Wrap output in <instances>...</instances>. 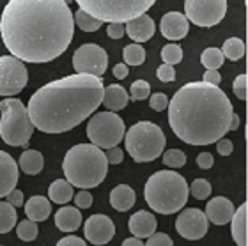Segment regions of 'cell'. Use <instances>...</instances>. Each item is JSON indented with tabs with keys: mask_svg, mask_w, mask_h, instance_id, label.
<instances>
[{
	"mask_svg": "<svg viewBox=\"0 0 248 246\" xmlns=\"http://www.w3.org/2000/svg\"><path fill=\"white\" fill-rule=\"evenodd\" d=\"M75 18L64 0H9L0 16V37L11 55L45 64L67 50Z\"/></svg>",
	"mask_w": 248,
	"mask_h": 246,
	"instance_id": "obj_1",
	"label": "cell"
},
{
	"mask_svg": "<svg viewBox=\"0 0 248 246\" xmlns=\"http://www.w3.org/2000/svg\"><path fill=\"white\" fill-rule=\"evenodd\" d=\"M103 80L87 73L69 75L37 89L27 105L29 119L43 133H66L96 112L103 99Z\"/></svg>",
	"mask_w": 248,
	"mask_h": 246,
	"instance_id": "obj_2",
	"label": "cell"
},
{
	"mask_svg": "<svg viewBox=\"0 0 248 246\" xmlns=\"http://www.w3.org/2000/svg\"><path fill=\"white\" fill-rule=\"evenodd\" d=\"M169 124L190 145H209L225 137L234 108L218 85L190 82L169 101Z\"/></svg>",
	"mask_w": 248,
	"mask_h": 246,
	"instance_id": "obj_3",
	"label": "cell"
},
{
	"mask_svg": "<svg viewBox=\"0 0 248 246\" xmlns=\"http://www.w3.org/2000/svg\"><path fill=\"white\" fill-rule=\"evenodd\" d=\"M62 170L71 186L91 190L105 181L108 174V161L105 153L94 144H78L64 156Z\"/></svg>",
	"mask_w": 248,
	"mask_h": 246,
	"instance_id": "obj_4",
	"label": "cell"
},
{
	"mask_svg": "<svg viewBox=\"0 0 248 246\" xmlns=\"http://www.w3.org/2000/svg\"><path fill=\"white\" fill-rule=\"evenodd\" d=\"M188 183L174 170H160L151 175L144 186V199L151 209L160 215H174L188 202Z\"/></svg>",
	"mask_w": 248,
	"mask_h": 246,
	"instance_id": "obj_5",
	"label": "cell"
},
{
	"mask_svg": "<svg viewBox=\"0 0 248 246\" xmlns=\"http://www.w3.org/2000/svg\"><path fill=\"white\" fill-rule=\"evenodd\" d=\"M124 144L135 163H149L165 151V133L151 121H140L124 131Z\"/></svg>",
	"mask_w": 248,
	"mask_h": 246,
	"instance_id": "obj_6",
	"label": "cell"
},
{
	"mask_svg": "<svg viewBox=\"0 0 248 246\" xmlns=\"http://www.w3.org/2000/svg\"><path fill=\"white\" fill-rule=\"evenodd\" d=\"M0 137L7 145L13 147H25L32 138V126L27 107L20 99L7 98L0 101Z\"/></svg>",
	"mask_w": 248,
	"mask_h": 246,
	"instance_id": "obj_7",
	"label": "cell"
},
{
	"mask_svg": "<svg viewBox=\"0 0 248 246\" xmlns=\"http://www.w3.org/2000/svg\"><path fill=\"white\" fill-rule=\"evenodd\" d=\"M80 9L101 21H124L147 13L156 0H75Z\"/></svg>",
	"mask_w": 248,
	"mask_h": 246,
	"instance_id": "obj_8",
	"label": "cell"
},
{
	"mask_svg": "<svg viewBox=\"0 0 248 246\" xmlns=\"http://www.w3.org/2000/svg\"><path fill=\"white\" fill-rule=\"evenodd\" d=\"M124 121L115 112H98L87 124V137L91 144L99 149H108L117 145L124 137Z\"/></svg>",
	"mask_w": 248,
	"mask_h": 246,
	"instance_id": "obj_9",
	"label": "cell"
},
{
	"mask_svg": "<svg viewBox=\"0 0 248 246\" xmlns=\"http://www.w3.org/2000/svg\"><path fill=\"white\" fill-rule=\"evenodd\" d=\"M227 0H185V16L197 27L218 25L225 18Z\"/></svg>",
	"mask_w": 248,
	"mask_h": 246,
	"instance_id": "obj_10",
	"label": "cell"
},
{
	"mask_svg": "<svg viewBox=\"0 0 248 246\" xmlns=\"http://www.w3.org/2000/svg\"><path fill=\"white\" fill-rule=\"evenodd\" d=\"M29 73L23 61L15 55L0 57V96H16L27 87Z\"/></svg>",
	"mask_w": 248,
	"mask_h": 246,
	"instance_id": "obj_11",
	"label": "cell"
},
{
	"mask_svg": "<svg viewBox=\"0 0 248 246\" xmlns=\"http://www.w3.org/2000/svg\"><path fill=\"white\" fill-rule=\"evenodd\" d=\"M73 67L77 73H87L94 77H103L108 67V55L101 46L87 43L82 45L73 55Z\"/></svg>",
	"mask_w": 248,
	"mask_h": 246,
	"instance_id": "obj_12",
	"label": "cell"
},
{
	"mask_svg": "<svg viewBox=\"0 0 248 246\" xmlns=\"http://www.w3.org/2000/svg\"><path fill=\"white\" fill-rule=\"evenodd\" d=\"M209 220L206 215L197 207H188L181 211V215L176 220V231L179 236H183L188 241H199L207 234Z\"/></svg>",
	"mask_w": 248,
	"mask_h": 246,
	"instance_id": "obj_13",
	"label": "cell"
},
{
	"mask_svg": "<svg viewBox=\"0 0 248 246\" xmlns=\"http://www.w3.org/2000/svg\"><path fill=\"white\" fill-rule=\"evenodd\" d=\"M83 232H85V237L89 239V243L101 246L114 239L115 225L107 215H93L89 216V220L85 221Z\"/></svg>",
	"mask_w": 248,
	"mask_h": 246,
	"instance_id": "obj_14",
	"label": "cell"
},
{
	"mask_svg": "<svg viewBox=\"0 0 248 246\" xmlns=\"http://www.w3.org/2000/svg\"><path fill=\"white\" fill-rule=\"evenodd\" d=\"M188 31H190V21L185 16V13L172 11V13L163 15L160 21L161 36L169 41H179V39L188 36Z\"/></svg>",
	"mask_w": 248,
	"mask_h": 246,
	"instance_id": "obj_15",
	"label": "cell"
},
{
	"mask_svg": "<svg viewBox=\"0 0 248 246\" xmlns=\"http://www.w3.org/2000/svg\"><path fill=\"white\" fill-rule=\"evenodd\" d=\"M155 31H156L155 21H153V18L149 15H145V13L135 16V18H131L128 21H124V32L135 43L149 41L151 37L155 36Z\"/></svg>",
	"mask_w": 248,
	"mask_h": 246,
	"instance_id": "obj_16",
	"label": "cell"
},
{
	"mask_svg": "<svg viewBox=\"0 0 248 246\" xmlns=\"http://www.w3.org/2000/svg\"><path fill=\"white\" fill-rule=\"evenodd\" d=\"M18 163L5 151H0V199L5 197L18 184Z\"/></svg>",
	"mask_w": 248,
	"mask_h": 246,
	"instance_id": "obj_17",
	"label": "cell"
},
{
	"mask_svg": "<svg viewBox=\"0 0 248 246\" xmlns=\"http://www.w3.org/2000/svg\"><path fill=\"white\" fill-rule=\"evenodd\" d=\"M206 218L215 225H227L234 215L232 202L225 197H215L206 205Z\"/></svg>",
	"mask_w": 248,
	"mask_h": 246,
	"instance_id": "obj_18",
	"label": "cell"
},
{
	"mask_svg": "<svg viewBox=\"0 0 248 246\" xmlns=\"http://www.w3.org/2000/svg\"><path fill=\"white\" fill-rule=\"evenodd\" d=\"M128 229L133 236L144 239L156 231V218L149 211H137L128 220Z\"/></svg>",
	"mask_w": 248,
	"mask_h": 246,
	"instance_id": "obj_19",
	"label": "cell"
},
{
	"mask_svg": "<svg viewBox=\"0 0 248 246\" xmlns=\"http://www.w3.org/2000/svg\"><path fill=\"white\" fill-rule=\"evenodd\" d=\"M128 101H129V94L121 85H108V87L103 89V99H101V103L105 105L107 110L119 112V110H123L128 105Z\"/></svg>",
	"mask_w": 248,
	"mask_h": 246,
	"instance_id": "obj_20",
	"label": "cell"
},
{
	"mask_svg": "<svg viewBox=\"0 0 248 246\" xmlns=\"http://www.w3.org/2000/svg\"><path fill=\"white\" fill-rule=\"evenodd\" d=\"M25 205V215L29 220L32 221H45L48 220V216L52 213V205L46 200V197L43 195H34L31 197L29 202H23Z\"/></svg>",
	"mask_w": 248,
	"mask_h": 246,
	"instance_id": "obj_21",
	"label": "cell"
},
{
	"mask_svg": "<svg viewBox=\"0 0 248 246\" xmlns=\"http://www.w3.org/2000/svg\"><path fill=\"white\" fill-rule=\"evenodd\" d=\"M135 190L128 184H119L115 186L114 190L110 191V205L114 207L115 211L124 213V211H129L135 204Z\"/></svg>",
	"mask_w": 248,
	"mask_h": 246,
	"instance_id": "obj_22",
	"label": "cell"
},
{
	"mask_svg": "<svg viewBox=\"0 0 248 246\" xmlns=\"http://www.w3.org/2000/svg\"><path fill=\"white\" fill-rule=\"evenodd\" d=\"M55 225L62 232H75L82 225V213L78 207H61L55 213Z\"/></svg>",
	"mask_w": 248,
	"mask_h": 246,
	"instance_id": "obj_23",
	"label": "cell"
},
{
	"mask_svg": "<svg viewBox=\"0 0 248 246\" xmlns=\"http://www.w3.org/2000/svg\"><path fill=\"white\" fill-rule=\"evenodd\" d=\"M247 202L241 204L238 209H234V215L231 218V229H232V239L238 246H247Z\"/></svg>",
	"mask_w": 248,
	"mask_h": 246,
	"instance_id": "obj_24",
	"label": "cell"
},
{
	"mask_svg": "<svg viewBox=\"0 0 248 246\" xmlns=\"http://www.w3.org/2000/svg\"><path fill=\"white\" fill-rule=\"evenodd\" d=\"M45 159L39 151L34 149H27L25 153H21L20 159H18V167H20L27 175H37L43 170Z\"/></svg>",
	"mask_w": 248,
	"mask_h": 246,
	"instance_id": "obj_25",
	"label": "cell"
},
{
	"mask_svg": "<svg viewBox=\"0 0 248 246\" xmlns=\"http://www.w3.org/2000/svg\"><path fill=\"white\" fill-rule=\"evenodd\" d=\"M48 197L55 204H67L73 199V186L71 183H67L66 179H57L53 181L50 190H48Z\"/></svg>",
	"mask_w": 248,
	"mask_h": 246,
	"instance_id": "obj_26",
	"label": "cell"
},
{
	"mask_svg": "<svg viewBox=\"0 0 248 246\" xmlns=\"http://www.w3.org/2000/svg\"><path fill=\"white\" fill-rule=\"evenodd\" d=\"M16 207L9 202H0V234H7L16 225Z\"/></svg>",
	"mask_w": 248,
	"mask_h": 246,
	"instance_id": "obj_27",
	"label": "cell"
},
{
	"mask_svg": "<svg viewBox=\"0 0 248 246\" xmlns=\"http://www.w3.org/2000/svg\"><path fill=\"white\" fill-rule=\"evenodd\" d=\"M124 64L128 66H140L145 61V50L142 48V43H133L123 50Z\"/></svg>",
	"mask_w": 248,
	"mask_h": 246,
	"instance_id": "obj_28",
	"label": "cell"
},
{
	"mask_svg": "<svg viewBox=\"0 0 248 246\" xmlns=\"http://www.w3.org/2000/svg\"><path fill=\"white\" fill-rule=\"evenodd\" d=\"M222 53L225 59L231 61H239L245 55V43L239 37H229L227 41L223 43Z\"/></svg>",
	"mask_w": 248,
	"mask_h": 246,
	"instance_id": "obj_29",
	"label": "cell"
},
{
	"mask_svg": "<svg viewBox=\"0 0 248 246\" xmlns=\"http://www.w3.org/2000/svg\"><path fill=\"white\" fill-rule=\"evenodd\" d=\"M73 18H75L77 25L80 27L83 32H96L99 27L103 25V21L98 20V18H94V16H91L89 13H85L83 9H78Z\"/></svg>",
	"mask_w": 248,
	"mask_h": 246,
	"instance_id": "obj_30",
	"label": "cell"
},
{
	"mask_svg": "<svg viewBox=\"0 0 248 246\" xmlns=\"http://www.w3.org/2000/svg\"><path fill=\"white\" fill-rule=\"evenodd\" d=\"M223 61H225V57H223L222 50H218V48H206L201 55L202 66L206 69H218V67H222Z\"/></svg>",
	"mask_w": 248,
	"mask_h": 246,
	"instance_id": "obj_31",
	"label": "cell"
},
{
	"mask_svg": "<svg viewBox=\"0 0 248 246\" xmlns=\"http://www.w3.org/2000/svg\"><path fill=\"white\" fill-rule=\"evenodd\" d=\"M15 227H16V234H18V237L25 243L34 241V239L37 237V232H39L37 231L36 221H32V220H23Z\"/></svg>",
	"mask_w": 248,
	"mask_h": 246,
	"instance_id": "obj_32",
	"label": "cell"
},
{
	"mask_svg": "<svg viewBox=\"0 0 248 246\" xmlns=\"http://www.w3.org/2000/svg\"><path fill=\"white\" fill-rule=\"evenodd\" d=\"M163 154V165L167 167H170V169H181L185 167L186 163V154L183 153L181 149H169L167 153H161Z\"/></svg>",
	"mask_w": 248,
	"mask_h": 246,
	"instance_id": "obj_33",
	"label": "cell"
},
{
	"mask_svg": "<svg viewBox=\"0 0 248 246\" xmlns=\"http://www.w3.org/2000/svg\"><path fill=\"white\" fill-rule=\"evenodd\" d=\"M161 59L167 64H179L183 61V48L176 43H169L165 46L161 48Z\"/></svg>",
	"mask_w": 248,
	"mask_h": 246,
	"instance_id": "obj_34",
	"label": "cell"
},
{
	"mask_svg": "<svg viewBox=\"0 0 248 246\" xmlns=\"http://www.w3.org/2000/svg\"><path fill=\"white\" fill-rule=\"evenodd\" d=\"M188 190H190V193L193 195V199H197V200H206L207 197L211 195V184H209V181H206V179H195Z\"/></svg>",
	"mask_w": 248,
	"mask_h": 246,
	"instance_id": "obj_35",
	"label": "cell"
},
{
	"mask_svg": "<svg viewBox=\"0 0 248 246\" xmlns=\"http://www.w3.org/2000/svg\"><path fill=\"white\" fill-rule=\"evenodd\" d=\"M129 94H131V101H142V99L149 98V94H151L149 82H145V80H137V82H133L131 83V89H129Z\"/></svg>",
	"mask_w": 248,
	"mask_h": 246,
	"instance_id": "obj_36",
	"label": "cell"
},
{
	"mask_svg": "<svg viewBox=\"0 0 248 246\" xmlns=\"http://www.w3.org/2000/svg\"><path fill=\"white\" fill-rule=\"evenodd\" d=\"M147 241H145V245L147 246H172L174 243H172V239L169 237V234H165V232H153L149 237H145Z\"/></svg>",
	"mask_w": 248,
	"mask_h": 246,
	"instance_id": "obj_37",
	"label": "cell"
},
{
	"mask_svg": "<svg viewBox=\"0 0 248 246\" xmlns=\"http://www.w3.org/2000/svg\"><path fill=\"white\" fill-rule=\"evenodd\" d=\"M156 77H158V80H161V82H174L176 80V69H174V66L172 64H161L158 69H156Z\"/></svg>",
	"mask_w": 248,
	"mask_h": 246,
	"instance_id": "obj_38",
	"label": "cell"
},
{
	"mask_svg": "<svg viewBox=\"0 0 248 246\" xmlns=\"http://www.w3.org/2000/svg\"><path fill=\"white\" fill-rule=\"evenodd\" d=\"M149 107L153 108V110H156V112H163V110H167V107H169V98H167L163 92L153 94L149 98Z\"/></svg>",
	"mask_w": 248,
	"mask_h": 246,
	"instance_id": "obj_39",
	"label": "cell"
},
{
	"mask_svg": "<svg viewBox=\"0 0 248 246\" xmlns=\"http://www.w3.org/2000/svg\"><path fill=\"white\" fill-rule=\"evenodd\" d=\"M232 91L236 94V98L241 99V101H247V75H239L234 80Z\"/></svg>",
	"mask_w": 248,
	"mask_h": 246,
	"instance_id": "obj_40",
	"label": "cell"
},
{
	"mask_svg": "<svg viewBox=\"0 0 248 246\" xmlns=\"http://www.w3.org/2000/svg\"><path fill=\"white\" fill-rule=\"evenodd\" d=\"M75 205L78 209H89L93 205V195L87 190H82L80 193L75 195Z\"/></svg>",
	"mask_w": 248,
	"mask_h": 246,
	"instance_id": "obj_41",
	"label": "cell"
},
{
	"mask_svg": "<svg viewBox=\"0 0 248 246\" xmlns=\"http://www.w3.org/2000/svg\"><path fill=\"white\" fill-rule=\"evenodd\" d=\"M105 158H107V161H108V165H117L123 161L124 158V153L121 151L117 145H114V147H108L107 149V153H105Z\"/></svg>",
	"mask_w": 248,
	"mask_h": 246,
	"instance_id": "obj_42",
	"label": "cell"
},
{
	"mask_svg": "<svg viewBox=\"0 0 248 246\" xmlns=\"http://www.w3.org/2000/svg\"><path fill=\"white\" fill-rule=\"evenodd\" d=\"M107 34H108L110 39H121V37L126 34V32H124V23L110 21L108 27H107Z\"/></svg>",
	"mask_w": 248,
	"mask_h": 246,
	"instance_id": "obj_43",
	"label": "cell"
},
{
	"mask_svg": "<svg viewBox=\"0 0 248 246\" xmlns=\"http://www.w3.org/2000/svg\"><path fill=\"white\" fill-rule=\"evenodd\" d=\"M5 202H9V204L15 205V207H21V205H23V193H21L20 190H16V188H13V190L5 195Z\"/></svg>",
	"mask_w": 248,
	"mask_h": 246,
	"instance_id": "obj_44",
	"label": "cell"
},
{
	"mask_svg": "<svg viewBox=\"0 0 248 246\" xmlns=\"http://www.w3.org/2000/svg\"><path fill=\"white\" fill-rule=\"evenodd\" d=\"M213 154L211 153H201L197 156V167L202 170H209L213 167Z\"/></svg>",
	"mask_w": 248,
	"mask_h": 246,
	"instance_id": "obj_45",
	"label": "cell"
},
{
	"mask_svg": "<svg viewBox=\"0 0 248 246\" xmlns=\"http://www.w3.org/2000/svg\"><path fill=\"white\" fill-rule=\"evenodd\" d=\"M232 149H234V145H232V142H231L229 138H225V137L218 138V142H217L218 154H222V156H229V154L232 153Z\"/></svg>",
	"mask_w": 248,
	"mask_h": 246,
	"instance_id": "obj_46",
	"label": "cell"
},
{
	"mask_svg": "<svg viewBox=\"0 0 248 246\" xmlns=\"http://www.w3.org/2000/svg\"><path fill=\"white\" fill-rule=\"evenodd\" d=\"M204 82L218 85V83L222 82V75L218 73V69H207V71L204 73Z\"/></svg>",
	"mask_w": 248,
	"mask_h": 246,
	"instance_id": "obj_47",
	"label": "cell"
},
{
	"mask_svg": "<svg viewBox=\"0 0 248 246\" xmlns=\"http://www.w3.org/2000/svg\"><path fill=\"white\" fill-rule=\"evenodd\" d=\"M57 246H85V241L77 236H67L57 243Z\"/></svg>",
	"mask_w": 248,
	"mask_h": 246,
	"instance_id": "obj_48",
	"label": "cell"
},
{
	"mask_svg": "<svg viewBox=\"0 0 248 246\" xmlns=\"http://www.w3.org/2000/svg\"><path fill=\"white\" fill-rule=\"evenodd\" d=\"M114 77L117 78V80H124V78L128 77V64H115Z\"/></svg>",
	"mask_w": 248,
	"mask_h": 246,
	"instance_id": "obj_49",
	"label": "cell"
},
{
	"mask_svg": "<svg viewBox=\"0 0 248 246\" xmlns=\"http://www.w3.org/2000/svg\"><path fill=\"white\" fill-rule=\"evenodd\" d=\"M239 123H241L239 115L232 112V115H231V123H229V131H236V129L239 128Z\"/></svg>",
	"mask_w": 248,
	"mask_h": 246,
	"instance_id": "obj_50",
	"label": "cell"
},
{
	"mask_svg": "<svg viewBox=\"0 0 248 246\" xmlns=\"http://www.w3.org/2000/svg\"><path fill=\"white\" fill-rule=\"evenodd\" d=\"M144 243L140 241V237L133 236V237H129V239H124L123 241V246H142Z\"/></svg>",
	"mask_w": 248,
	"mask_h": 246,
	"instance_id": "obj_51",
	"label": "cell"
},
{
	"mask_svg": "<svg viewBox=\"0 0 248 246\" xmlns=\"http://www.w3.org/2000/svg\"><path fill=\"white\" fill-rule=\"evenodd\" d=\"M64 2H66V4H71V2H73V0H64Z\"/></svg>",
	"mask_w": 248,
	"mask_h": 246,
	"instance_id": "obj_52",
	"label": "cell"
}]
</instances>
